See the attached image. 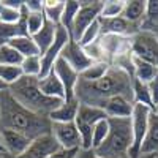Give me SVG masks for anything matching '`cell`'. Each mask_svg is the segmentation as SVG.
Here are the masks:
<instances>
[{"label": "cell", "instance_id": "obj_1", "mask_svg": "<svg viewBox=\"0 0 158 158\" xmlns=\"http://www.w3.org/2000/svg\"><path fill=\"white\" fill-rule=\"evenodd\" d=\"M133 76L125 70L111 65V68L103 77L97 81H87L79 77L74 89V98L79 104L101 108L114 97H125L133 101Z\"/></svg>", "mask_w": 158, "mask_h": 158}, {"label": "cell", "instance_id": "obj_2", "mask_svg": "<svg viewBox=\"0 0 158 158\" xmlns=\"http://www.w3.org/2000/svg\"><path fill=\"white\" fill-rule=\"evenodd\" d=\"M52 122L49 117L38 115L11 97L8 89L0 90V128L2 130H15L24 133L30 139H36L43 135L51 133Z\"/></svg>", "mask_w": 158, "mask_h": 158}, {"label": "cell", "instance_id": "obj_3", "mask_svg": "<svg viewBox=\"0 0 158 158\" xmlns=\"http://www.w3.org/2000/svg\"><path fill=\"white\" fill-rule=\"evenodd\" d=\"M11 97L15 98L21 106L29 109L38 115L48 117L54 109H57L63 100L49 98L46 97L38 85V77L33 76H22L15 84L6 87Z\"/></svg>", "mask_w": 158, "mask_h": 158}, {"label": "cell", "instance_id": "obj_4", "mask_svg": "<svg viewBox=\"0 0 158 158\" xmlns=\"http://www.w3.org/2000/svg\"><path fill=\"white\" fill-rule=\"evenodd\" d=\"M108 136L94 150L100 158H130V149L133 146V128L130 118H108Z\"/></svg>", "mask_w": 158, "mask_h": 158}, {"label": "cell", "instance_id": "obj_5", "mask_svg": "<svg viewBox=\"0 0 158 158\" xmlns=\"http://www.w3.org/2000/svg\"><path fill=\"white\" fill-rule=\"evenodd\" d=\"M131 56L158 67V38L150 32H136L130 38Z\"/></svg>", "mask_w": 158, "mask_h": 158}, {"label": "cell", "instance_id": "obj_6", "mask_svg": "<svg viewBox=\"0 0 158 158\" xmlns=\"http://www.w3.org/2000/svg\"><path fill=\"white\" fill-rule=\"evenodd\" d=\"M152 109L144 104H135L133 114H131V128H133V146L130 149V158H138L141 155L142 142L146 139L149 120Z\"/></svg>", "mask_w": 158, "mask_h": 158}, {"label": "cell", "instance_id": "obj_7", "mask_svg": "<svg viewBox=\"0 0 158 158\" xmlns=\"http://www.w3.org/2000/svg\"><path fill=\"white\" fill-rule=\"evenodd\" d=\"M79 3H81V8H79L70 29L73 41H79V38L82 36L85 29L90 27L95 21H98L103 6V2H100V0H90V2H79Z\"/></svg>", "mask_w": 158, "mask_h": 158}, {"label": "cell", "instance_id": "obj_8", "mask_svg": "<svg viewBox=\"0 0 158 158\" xmlns=\"http://www.w3.org/2000/svg\"><path fill=\"white\" fill-rule=\"evenodd\" d=\"M51 133L59 142L60 149L65 150H79L81 149V136L76 128L74 122H52L51 125Z\"/></svg>", "mask_w": 158, "mask_h": 158}, {"label": "cell", "instance_id": "obj_9", "mask_svg": "<svg viewBox=\"0 0 158 158\" xmlns=\"http://www.w3.org/2000/svg\"><path fill=\"white\" fill-rule=\"evenodd\" d=\"M70 40H71L70 32L59 25L54 43L49 46V49L44 52V54H41V76H46V74H49L52 71L56 62L60 59V54H62L63 48L67 46V43L70 41ZM41 76H40V77H41Z\"/></svg>", "mask_w": 158, "mask_h": 158}, {"label": "cell", "instance_id": "obj_10", "mask_svg": "<svg viewBox=\"0 0 158 158\" xmlns=\"http://www.w3.org/2000/svg\"><path fill=\"white\" fill-rule=\"evenodd\" d=\"M60 57L79 74H81L82 71H85L90 65L94 63V60L87 56L85 49L77 41H73V40H70V41L67 43V46L63 48Z\"/></svg>", "mask_w": 158, "mask_h": 158}, {"label": "cell", "instance_id": "obj_11", "mask_svg": "<svg viewBox=\"0 0 158 158\" xmlns=\"http://www.w3.org/2000/svg\"><path fill=\"white\" fill-rule=\"evenodd\" d=\"M33 139H30L29 136H25L24 133L15 130H2L0 128V144L6 153H10L11 156H21L25 150L29 149V146L32 144Z\"/></svg>", "mask_w": 158, "mask_h": 158}, {"label": "cell", "instance_id": "obj_12", "mask_svg": "<svg viewBox=\"0 0 158 158\" xmlns=\"http://www.w3.org/2000/svg\"><path fill=\"white\" fill-rule=\"evenodd\" d=\"M101 35H117V36H127L131 38L136 32H139V27L135 24L128 22L122 16L117 18H98Z\"/></svg>", "mask_w": 158, "mask_h": 158}, {"label": "cell", "instance_id": "obj_13", "mask_svg": "<svg viewBox=\"0 0 158 158\" xmlns=\"http://www.w3.org/2000/svg\"><path fill=\"white\" fill-rule=\"evenodd\" d=\"M59 149L60 146L56 141V138L52 136V133H48V135H43V136L33 139L29 149L18 158H49Z\"/></svg>", "mask_w": 158, "mask_h": 158}, {"label": "cell", "instance_id": "obj_14", "mask_svg": "<svg viewBox=\"0 0 158 158\" xmlns=\"http://www.w3.org/2000/svg\"><path fill=\"white\" fill-rule=\"evenodd\" d=\"M52 71H54L56 76L60 79V82L65 89V100L74 98V89H76V84L79 81V73H76L62 57L56 62Z\"/></svg>", "mask_w": 158, "mask_h": 158}, {"label": "cell", "instance_id": "obj_15", "mask_svg": "<svg viewBox=\"0 0 158 158\" xmlns=\"http://www.w3.org/2000/svg\"><path fill=\"white\" fill-rule=\"evenodd\" d=\"M29 35L25 27V8L21 10V19L18 22H2L0 21V46L8 44L15 38Z\"/></svg>", "mask_w": 158, "mask_h": 158}, {"label": "cell", "instance_id": "obj_16", "mask_svg": "<svg viewBox=\"0 0 158 158\" xmlns=\"http://www.w3.org/2000/svg\"><path fill=\"white\" fill-rule=\"evenodd\" d=\"M135 103L125 98V97H114L111 98L106 106H104V112H106L108 118H130L133 114Z\"/></svg>", "mask_w": 158, "mask_h": 158}, {"label": "cell", "instance_id": "obj_17", "mask_svg": "<svg viewBox=\"0 0 158 158\" xmlns=\"http://www.w3.org/2000/svg\"><path fill=\"white\" fill-rule=\"evenodd\" d=\"M77 109H79V101L76 98H68V100H63L60 106L52 111L48 117L51 122H62V123L74 122V118L77 115Z\"/></svg>", "mask_w": 158, "mask_h": 158}, {"label": "cell", "instance_id": "obj_18", "mask_svg": "<svg viewBox=\"0 0 158 158\" xmlns=\"http://www.w3.org/2000/svg\"><path fill=\"white\" fill-rule=\"evenodd\" d=\"M38 85L41 92L49 97V98H57V100H65V89L60 82V79L56 76L54 71H51L46 76L38 77Z\"/></svg>", "mask_w": 158, "mask_h": 158}, {"label": "cell", "instance_id": "obj_19", "mask_svg": "<svg viewBox=\"0 0 158 158\" xmlns=\"http://www.w3.org/2000/svg\"><path fill=\"white\" fill-rule=\"evenodd\" d=\"M57 27H59L57 24H54V22H51V21L46 19V22L41 27V30H38L35 35H32V40L35 41V44L40 49V54H44V52L49 49V46L54 43L56 35H57Z\"/></svg>", "mask_w": 158, "mask_h": 158}, {"label": "cell", "instance_id": "obj_20", "mask_svg": "<svg viewBox=\"0 0 158 158\" xmlns=\"http://www.w3.org/2000/svg\"><path fill=\"white\" fill-rule=\"evenodd\" d=\"M158 153V115L152 111L150 120H149V130L146 139L142 142L141 155H156Z\"/></svg>", "mask_w": 158, "mask_h": 158}, {"label": "cell", "instance_id": "obj_21", "mask_svg": "<svg viewBox=\"0 0 158 158\" xmlns=\"http://www.w3.org/2000/svg\"><path fill=\"white\" fill-rule=\"evenodd\" d=\"M146 8H147L146 0H125L122 18L139 27L144 15H146Z\"/></svg>", "mask_w": 158, "mask_h": 158}, {"label": "cell", "instance_id": "obj_22", "mask_svg": "<svg viewBox=\"0 0 158 158\" xmlns=\"http://www.w3.org/2000/svg\"><path fill=\"white\" fill-rule=\"evenodd\" d=\"M104 118H108L104 109L87 106V104H79L77 115L74 118V122H81V123H87V125L95 127V123H98L100 120H104Z\"/></svg>", "mask_w": 158, "mask_h": 158}, {"label": "cell", "instance_id": "obj_23", "mask_svg": "<svg viewBox=\"0 0 158 158\" xmlns=\"http://www.w3.org/2000/svg\"><path fill=\"white\" fill-rule=\"evenodd\" d=\"M139 30L150 33L158 32V0H149L147 2L146 15L139 24Z\"/></svg>", "mask_w": 158, "mask_h": 158}, {"label": "cell", "instance_id": "obj_24", "mask_svg": "<svg viewBox=\"0 0 158 158\" xmlns=\"http://www.w3.org/2000/svg\"><path fill=\"white\" fill-rule=\"evenodd\" d=\"M156 74H158V67L133 57V76H135V79L149 84Z\"/></svg>", "mask_w": 158, "mask_h": 158}, {"label": "cell", "instance_id": "obj_25", "mask_svg": "<svg viewBox=\"0 0 158 158\" xmlns=\"http://www.w3.org/2000/svg\"><path fill=\"white\" fill-rule=\"evenodd\" d=\"M8 44L15 48L24 59H25V57H33V56H41V54H40L38 46L35 44V41L32 40L30 35L18 36V38L13 40V41H10Z\"/></svg>", "mask_w": 158, "mask_h": 158}, {"label": "cell", "instance_id": "obj_26", "mask_svg": "<svg viewBox=\"0 0 158 158\" xmlns=\"http://www.w3.org/2000/svg\"><path fill=\"white\" fill-rule=\"evenodd\" d=\"M133 103L135 104H144V106H147L153 111L149 84L141 82L138 79H133Z\"/></svg>", "mask_w": 158, "mask_h": 158}, {"label": "cell", "instance_id": "obj_27", "mask_svg": "<svg viewBox=\"0 0 158 158\" xmlns=\"http://www.w3.org/2000/svg\"><path fill=\"white\" fill-rule=\"evenodd\" d=\"M79 8H81V3L77 2V0H68V2H65V8H63V13H62V18H60V22L59 25L63 29H67L70 32L71 25H73V21L77 15Z\"/></svg>", "mask_w": 158, "mask_h": 158}, {"label": "cell", "instance_id": "obj_28", "mask_svg": "<svg viewBox=\"0 0 158 158\" xmlns=\"http://www.w3.org/2000/svg\"><path fill=\"white\" fill-rule=\"evenodd\" d=\"M65 8V0H44V16L48 21L54 22L59 25L60 18H62V13Z\"/></svg>", "mask_w": 158, "mask_h": 158}, {"label": "cell", "instance_id": "obj_29", "mask_svg": "<svg viewBox=\"0 0 158 158\" xmlns=\"http://www.w3.org/2000/svg\"><path fill=\"white\" fill-rule=\"evenodd\" d=\"M22 59L24 57L13 46H10V44L0 46V65H13V67H21Z\"/></svg>", "mask_w": 158, "mask_h": 158}, {"label": "cell", "instance_id": "obj_30", "mask_svg": "<svg viewBox=\"0 0 158 158\" xmlns=\"http://www.w3.org/2000/svg\"><path fill=\"white\" fill-rule=\"evenodd\" d=\"M109 68H111V65L108 62H94L85 71H82L79 74V77L87 79V81H97V79H100L106 74Z\"/></svg>", "mask_w": 158, "mask_h": 158}, {"label": "cell", "instance_id": "obj_31", "mask_svg": "<svg viewBox=\"0 0 158 158\" xmlns=\"http://www.w3.org/2000/svg\"><path fill=\"white\" fill-rule=\"evenodd\" d=\"M21 70H22L24 76L40 77V76H41V56H33V57L22 59Z\"/></svg>", "mask_w": 158, "mask_h": 158}, {"label": "cell", "instance_id": "obj_32", "mask_svg": "<svg viewBox=\"0 0 158 158\" xmlns=\"http://www.w3.org/2000/svg\"><path fill=\"white\" fill-rule=\"evenodd\" d=\"M22 70L21 67H13V65H0V82H3L6 87L15 84L18 79H21Z\"/></svg>", "mask_w": 158, "mask_h": 158}, {"label": "cell", "instance_id": "obj_33", "mask_svg": "<svg viewBox=\"0 0 158 158\" xmlns=\"http://www.w3.org/2000/svg\"><path fill=\"white\" fill-rule=\"evenodd\" d=\"M46 22V16L44 13H29L25 10V27H27V33L32 36L35 35L38 30H41V27Z\"/></svg>", "mask_w": 158, "mask_h": 158}, {"label": "cell", "instance_id": "obj_34", "mask_svg": "<svg viewBox=\"0 0 158 158\" xmlns=\"http://www.w3.org/2000/svg\"><path fill=\"white\" fill-rule=\"evenodd\" d=\"M123 6H125V0H106V2H103L100 18H117V16H122Z\"/></svg>", "mask_w": 158, "mask_h": 158}, {"label": "cell", "instance_id": "obj_35", "mask_svg": "<svg viewBox=\"0 0 158 158\" xmlns=\"http://www.w3.org/2000/svg\"><path fill=\"white\" fill-rule=\"evenodd\" d=\"M109 131V120L104 118V120H100L98 123H95L94 127V136H92V150H95L100 144L106 139Z\"/></svg>", "mask_w": 158, "mask_h": 158}, {"label": "cell", "instance_id": "obj_36", "mask_svg": "<svg viewBox=\"0 0 158 158\" xmlns=\"http://www.w3.org/2000/svg\"><path fill=\"white\" fill-rule=\"evenodd\" d=\"M21 10L8 5L5 0H0V21L2 22H18L21 19Z\"/></svg>", "mask_w": 158, "mask_h": 158}, {"label": "cell", "instance_id": "obj_37", "mask_svg": "<svg viewBox=\"0 0 158 158\" xmlns=\"http://www.w3.org/2000/svg\"><path fill=\"white\" fill-rule=\"evenodd\" d=\"M100 36H101L100 24H98V21H95L94 24L90 25V27L85 29V32L82 33L81 38H79V41H77V43L81 44L82 48H85V46H89V44H92V43H95Z\"/></svg>", "mask_w": 158, "mask_h": 158}, {"label": "cell", "instance_id": "obj_38", "mask_svg": "<svg viewBox=\"0 0 158 158\" xmlns=\"http://www.w3.org/2000/svg\"><path fill=\"white\" fill-rule=\"evenodd\" d=\"M24 8L29 13H41L44 10V0H27L24 2Z\"/></svg>", "mask_w": 158, "mask_h": 158}, {"label": "cell", "instance_id": "obj_39", "mask_svg": "<svg viewBox=\"0 0 158 158\" xmlns=\"http://www.w3.org/2000/svg\"><path fill=\"white\" fill-rule=\"evenodd\" d=\"M149 90H150V97H152V104L153 109L158 106V74L149 82Z\"/></svg>", "mask_w": 158, "mask_h": 158}, {"label": "cell", "instance_id": "obj_40", "mask_svg": "<svg viewBox=\"0 0 158 158\" xmlns=\"http://www.w3.org/2000/svg\"><path fill=\"white\" fill-rule=\"evenodd\" d=\"M81 150V149H79ZM79 150H65V149H59L56 153H52L49 158H76Z\"/></svg>", "mask_w": 158, "mask_h": 158}, {"label": "cell", "instance_id": "obj_41", "mask_svg": "<svg viewBox=\"0 0 158 158\" xmlns=\"http://www.w3.org/2000/svg\"><path fill=\"white\" fill-rule=\"evenodd\" d=\"M76 158H100L94 150L92 149H89V150H84V149H81L77 152V155H76Z\"/></svg>", "mask_w": 158, "mask_h": 158}, {"label": "cell", "instance_id": "obj_42", "mask_svg": "<svg viewBox=\"0 0 158 158\" xmlns=\"http://www.w3.org/2000/svg\"><path fill=\"white\" fill-rule=\"evenodd\" d=\"M0 158H15V156H11V155L6 153L5 150H0Z\"/></svg>", "mask_w": 158, "mask_h": 158}, {"label": "cell", "instance_id": "obj_43", "mask_svg": "<svg viewBox=\"0 0 158 158\" xmlns=\"http://www.w3.org/2000/svg\"><path fill=\"white\" fill-rule=\"evenodd\" d=\"M138 158H155V155H139Z\"/></svg>", "mask_w": 158, "mask_h": 158}, {"label": "cell", "instance_id": "obj_44", "mask_svg": "<svg viewBox=\"0 0 158 158\" xmlns=\"http://www.w3.org/2000/svg\"><path fill=\"white\" fill-rule=\"evenodd\" d=\"M153 112H155V114H156V115H158V106H156V108H155V109H153Z\"/></svg>", "mask_w": 158, "mask_h": 158}, {"label": "cell", "instance_id": "obj_45", "mask_svg": "<svg viewBox=\"0 0 158 158\" xmlns=\"http://www.w3.org/2000/svg\"><path fill=\"white\" fill-rule=\"evenodd\" d=\"M0 150H3V147H2V146H0Z\"/></svg>", "mask_w": 158, "mask_h": 158}, {"label": "cell", "instance_id": "obj_46", "mask_svg": "<svg viewBox=\"0 0 158 158\" xmlns=\"http://www.w3.org/2000/svg\"><path fill=\"white\" fill-rule=\"evenodd\" d=\"M155 35H156V38H158V32H156V33H155Z\"/></svg>", "mask_w": 158, "mask_h": 158}, {"label": "cell", "instance_id": "obj_47", "mask_svg": "<svg viewBox=\"0 0 158 158\" xmlns=\"http://www.w3.org/2000/svg\"><path fill=\"white\" fill-rule=\"evenodd\" d=\"M155 158H158V153H156V155H155Z\"/></svg>", "mask_w": 158, "mask_h": 158}]
</instances>
